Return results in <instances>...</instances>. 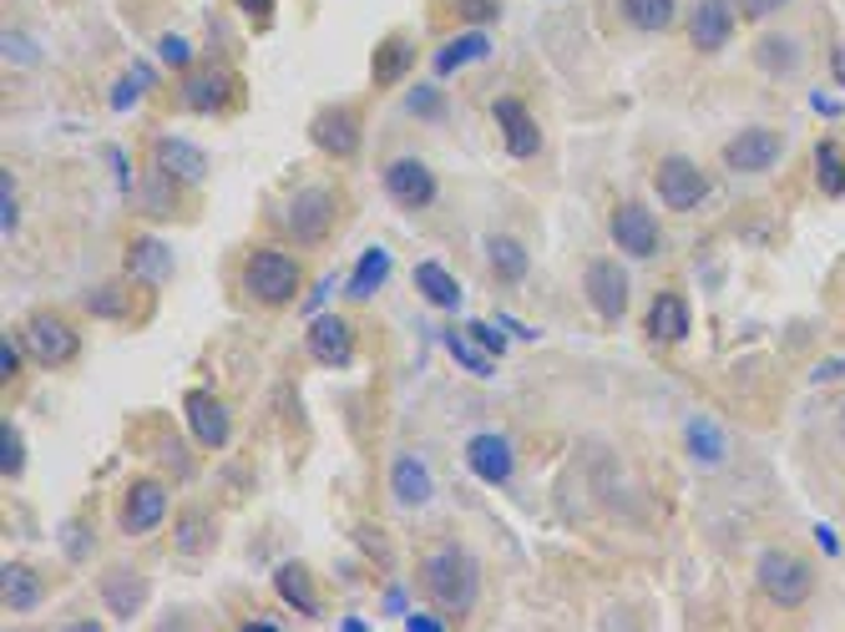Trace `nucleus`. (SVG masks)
Here are the masks:
<instances>
[{
  "label": "nucleus",
  "instance_id": "obj_1",
  "mask_svg": "<svg viewBox=\"0 0 845 632\" xmlns=\"http://www.w3.org/2000/svg\"><path fill=\"white\" fill-rule=\"evenodd\" d=\"M420 582H426V597L450 618H466L476 607V592H482V572L462 546H436L420 567Z\"/></svg>",
  "mask_w": 845,
  "mask_h": 632
},
{
  "label": "nucleus",
  "instance_id": "obj_2",
  "mask_svg": "<svg viewBox=\"0 0 845 632\" xmlns=\"http://www.w3.org/2000/svg\"><path fill=\"white\" fill-rule=\"evenodd\" d=\"M299 279H304V273H299V259L284 249H253L249 263H243V289H249L264 309L294 304Z\"/></svg>",
  "mask_w": 845,
  "mask_h": 632
},
{
  "label": "nucleus",
  "instance_id": "obj_3",
  "mask_svg": "<svg viewBox=\"0 0 845 632\" xmlns=\"http://www.w3.org/2000/svg\"><path fill=\"white\" fill-rule=\"evenodd\" d=\"M755 577H759V592H765L775 607H785V612L805 607L810 592H815L810 562H800L795 552H765L759 556V567H755Z\"/></svg>",
  "mask_w": 845,
  "mask_h": 632
},
{
  "label": "nucleus",
  "instance_id": "obj_4",
  "mask_svg": "<svg viewBox=\"0 0 845 632\" xmlns=\"http://www.w3.org/2000/svg\"><path fill=\"white\" fill-rule=\"evenodd\" d=\"M26 349H31V360L46 364V370H61V364L77 360V349H81V334L67 324L61 314H36L31 324H26Z\"/></svg>",
  "mask_w": 845,
  "mask_h": 632
},
{
  "label": "nucleus",
  "instance_id": "obj_5",
  "mask_svg": "<svg viewBox=\"0 0 845 632\" xmlns=\"http://www.w3.org/2000/svg\"><path fill=\"white\" fill-rule=\"evenodd\" d=\"M279 223H284V233L294 243H319L324 233L334 229V193H324V187H304V193L289 197V207L279 213Z\"/></svg>",
  "mask_w": 845,
  "mask_h": 632
},
{
  "label": "nucleus",
  "instance_id": "obj_6",
  "mask_svg": "<svg viewBox=\"0 0 845 632\" xmlns=\"http://www.w3.org/2000/svg\"><path fill=\"white\" fill-rule=\"evenodd\" d=\"M183 415H187V430H193V440H198L203 450H223V446H229L233 420H229V405H223L213 390H187Z\"/></svg>",
  "mask_w": 845,
  "mask_h": 632
},
{
  "label": "nucleus",
  "instance_id": "obj_7",
  "mask_svg": "<svg viewBox=\"0 0 845 632\" xmlns=\"http://www.w3.org/2000/svg\"><path fill=\"white\" fill-rule=\"evenodd\" d=\"M309 137H314L319 153L330 157H354L360 153V111L354 107H324L314 121H309Z\"/></svg>",
  "mask_w": 845,
  "mask_h": 632
},
{
  "label": "nucleus",
  "instance_id": "obj_8",
  "mask_svg": "<svg viewBox=\"0 0 845 632\" xmlns=\"http://www.w3.org/2000/svg\"><path fill=\"white\" fill-rule=\"evenodd\" d=\"M233 97H239V77L223 71V66H203V71H187L183 81V107L187 111H229Z\"/></svg>",
  "mask_w": 845,
  "mask_h": 632
},
{
  "label": "nucleus",
  "instance_id": "obj_9",
  "mask_svg": "<svg viewBox=\"0 0 845 632\" xmlns=\"http://www.w3.org/2000/svg\"><path fill=\"white\" fill-rule=\"evenodd\" d=\"M385 193L396 197L400 207L420 213V207L436 203V173L426 163H416V157H400V163L385 167Z\"/></svg>",
  "mask_w": 845,
  "mask_h": 632
},
{
  "label": "nucleus",
  "instance_id": "obj_10",
  "mask_svg": "<svg viewBox=\"0 0 845 632\" xmlns=\"http://www.w3.org/2000/svg\"><path fill=\"white\" fill-rule=\"evenodd\" d=\"M703 193H709V177L699 173V163H689V157H669V163H659V197L673 207V213L699 207Z\"/></svg>",
  "mask_w": 845,
  "mask_h": 632
},
{
  "label": "nucleus",
  "instance_id": "obj_11",
  "mask_svg": "<svg viewBox=\"0 0 845 632\" xmlns=\"http://www.w3.org/2000/svg\"><path fill=\"white\" fill-rule=\"evenodd\" d=\"M163 516H167V486L163 480H137V486L127 490V502H122V532L147 536L163 526Z\"/></svg>",
  "mask_w": 845,
  "mask_h": 632
},
{
  "label": "nucleus",
  "instance_id": "obj_12",
  "mask_svg": "<svg viewBox=\"0 0 845 632\" xmlns=\"http://www.w3.org/2000/svg\"><path fill=\"white\" fill-rule=\"evenodd\" d=\"M779 153H785V137H779V132L749 127L725 147V163L735 167V173H765V167L779 163Z\"/></svg>",
  "mask_w": 845,
  "mask_h": 632
},
{
  "label": "nucleus",
  "instance_id": "obj_13",
  "mask_svg": "<svg viewBox=\"0 0 845 632\" xmlns=\"http://www.w3.org/2000/svg\"><path fill=\"white\" fill-rule=\"evenodd\" d=\"M613 243L623 253H633V259H653L659 253V218L638 203H623L613 213Z\"/></svg>",
  "mask_w": 845,
  "mask_h": 632
},
{
  "label": "nucleus",
  "instance_id": "obj_14",
  "mask_svg": "<svg viewBox=\"0 0 845 632\" xmlns=\"http://www.w3.org/2000/svg\"><path fill=\"white\" fill-rule=\"evenodd\" d=\"M309 354H314L319 364H330V370L350 364V360H354V334H350V324H344L340 314H319L314 324H309Z\"/></svg>",
  "mask_w": 845,
  "mask_h": 632
},
{
  "label": "nucleus",
  "instance_id": "obj_15",
  "mask_svg": "<svg viewBox=\"0 0 845 632\" xmlns=\"http://www.w3.org/2000/svg\"><path fill=\"white\" fill-rule=\"evenodd\" d=\"M153 157H157V173L183 183V187H198L203 177H208V157H203L193 143H183V137H163V143L153 147Z\"/></svg>",
  "mask_w": 845,
  "mask_h": 632
},
{
  "label": "nucleus",
  "instance_id": "obj_16",
  "mask_svg": "<svg viewBox=\"0 0 845 632\" xmlns=\"http://www.w3.org/2000/svg\"><path fill=\"white\" fill-rule=\"evenodd\" d=\"M735 31V0H699L689 16V41L699 51H719Z\"/></svg>",
  "mask_w": 845,
  "mask_h": 632
},
{
  "label": "nucleus",
  "instance_id": "obj_17",
  "mask_svg": "<svg viewBox=\"0 0 845 632\" xmlns=\"http://www.w3.org/2000/svg\"><path fill=\"white\" fill-rule=\"evenodd\" d=\"M587 304H593L603 319H623L628 314V279L618 273V263L598 259L593 269H587Z\"/></svg>",
  "mask_w": 845,
  "mask_h": 632
},
{
  "label": "nucleus",
  "instance_id": "obj_18",
  "mask_svg": "<svg viewBox=\"0 0 845 632\" xmlns=\"http://www.w3.org/2000/svg\"><path fill=\"white\" fill-rule=\"evenodd\" d=\"M496 121H502L506 153H512V157H537L542 132H537V121H532V111L522 107V101H516V97H502V101H496Z\"/></svg>",
  "mask_w": 845,
  "mask_h": 632
},
{
  "label": "nucleus",
  "instance_id": "obj_19",
  "mask_svg": "<svg viewBox=\"0 0 845 632\" xmlns=\"http://www.w3.org/2000/svg\"><path fill=\"white\" fill-rule=\"evenodd\" d=\"M466 466L476 470V476L486 480V486H502V480H512V440L506 436H472V446H466Z\"/></svg>",
  "mask_w": 845,
  "mask_h": 632
},
{
  "label": "nucleus",
  "instance_id": "obj_20",
  "mask_svg": "<svg viewBox=\"0 0 845 632\" xmlns=\"http://www.w3.org/2000/svg\"><path fill=\"white\" fill-rule=\"evenodd\" d=\"M101 602H107L111 618L133 622L137 612H143V602H147V582L137 577V572H127V567H111L107 577H101Z\"/></svg>",
  "mask_w": 845,
  "mask_h": 632
},
{
  "label": "nucleus",
  "instance_id": "obj_21",
  "mask_svg": "<svg viewBox=\"0 0 845 632\" xmlns=\"http://www.w3.org/2000/svg\"><path fill=\"white\" fill-rule=\"evenodd\" d=\"M390 490H396L400 506H426L436 496V480H430V466L420 456H400L390 466Z\"/></svg>",
  "mask_w": 845,
  "mask_h": 632
},
{
  "label": "nucleus",
  "instance_id": "obj_22",
  "mask_svg": "<svg viewBox=\"0 0 845 632\" xmlns=\"http://www.w3.org/2000/svg\"><path fill=\"white\" fill-rule=\"evenodd\" d=\"M648 334L659 339V344H679V339H689V304H683L679 294H659L653 299V309H648Z\"/></svg>",
  "mask_w": 845,
  "mask_h": 632
},
{
  "label": "nucleus",
  "instance_id": "obj_23",
  "mask_svg": "<svg viewBox=\"0 0 845 632\" xmlns=\"http://www.w3.org/2000/svg\"><path fill=\"white\" fill-rule=\"evenodd\" d=\"M410 61H416V46H410L406 36H390V41H380V51H375V61H370L375 87H396V81L410 71Z\"/></svg>",
  "mask_w": 845,
  "mask_h": 632
},
{
  "label": "nucleus",
  "instance_id": "obj_24",
  "mask_svg": "<svg viewBox=\"0 0 845 632\" xmlns=\"http://www.w3.org/2000/svg\"><path fill=\"white\" fill-rule=\"evenodd\" d=\"M127 269H133V279H143V284H167V279H173V253L157 239H137L133 253H127Z\"/></svg>",
  "mask_w": 845,
  "mask_h": 632
},
{
  "label": "nucleus",
  "instance_id": "obj_25",
  "mask_svg": "<svg viewBox=\"0 0 845 632\" xmlns=\"http://www.w3.org/2000/svg\"><path fill=\"white\" fill-rule=\"evenodd\" d=\"M274 587H279V597L289 602V607L299 612V618H319V597H314V587H309V572L304 567H279L274 572Z\"/></svg>",
  "mask_w": 845,
  "mask_h": 632
},
{
  "label": "nucleus",
  "instance_id": "obj_26",
  "mask_svg": "<svg viewBox=\"0 0 845 632\" xmlns=\"http://www.w3.org/2000/svg\"><path fill=\"white\" fill-rule=\"evenodd\" d=\"M486 51H492V41H486L482 31L456 36V41H446V46H440V51H436V77H450V71H462V66L482 61Z\"/></svg>",
  "mask_w": 845,
  "mask_h": 632
},
{
  "label": "nucleus",
  "instance_id": "obj_27",
  "mask_svg": "<svg viewBox=\"0 0 845 632\" xmlns=\"http://www.w3.org/2000/svg\"><path fill=\"white\" fill-rule=\"evenodd\" d=\"M0 577H6V582H0V592H6V607H11V612H31L36 602H41V577H36L31 567L11 562Z\"/></svg>",
  "mask_w": 845,
  "mask_h": 632
},
{
  "label": "nucleus",
  "instance_id": "obj_28",
  "mask_svg": "<svg viewBox=\"0 0 845 632\" xmlns=\"http://www.w3.org/2000/svg\"><path fill=\"white\" fill-rule=\"evenodd\" d=\"M416 289L436 309H456V304H462V284H456V279H450L440 263H416Z\"/></svg>",
  "mask_w": 845,
  "mask_h": 632
},
{
  "label": "nucleus",
  "instance_id": "obj_29",
  "mask_svg": "<svg viewBox=\"0 0 845 632\" xmlns=\"http://www.w3.org/2000/svg\"><path fill=\"white\" fill-rule=\"evenodd\" d=\"M390 279V253L385 249H365L360 253V269H354V279H350V299H375V289Z\"/></svg>",
  "mask_w": 845,
  "mask_h": 632
},
{
  "label": "nucleus",
  "instance_id": "obj_30",
  "mask_svg": "<svg viewBox=\"0 0 845 632\" xmlns=\"http://www.w3.org/2000/svg\"><path fill=\"white\" fill-rule=\"evenodd\" d=\"M815 183H820V193H831V197L845 193V147L841 143L815 147Z\"/></svg>",
  "mask_w": 845,
  "mask_h": 632
},
{
  "label": "nucleus",
  "instance_id": "obj_31",
  "mask_svg": "<svg viewBox=\"0 0 845 632\" xmlns=\"http://www.w3.org/2000/svg\"><path fill=\"white\" fill-rule=\"evenodd\" d=\"M623 11L638 31H669L673 26V0H623Z\"/></svg>",
  "mask_w": 845,
  "mask_h": 632
},
{
  "label": "nucleus",
  "instance_id": "obj_32",
  "mask_svg": "<svg viewBox=\"0 0 845 632\" xmlns=\"http://www.w3.org/2000/svg\"><path fill=\"white\" fill-rule=\"evenodd\" d=\"M689 450H693V460H703V466H719L725 460V436L713 430V420H689Z\"/></svg>",
  "mask_w": 845,
  "mask_h": 632
},
{
  "label": "nucleus",
  "instance_id": "obj_33",
  "mask_svg": "<svg viewBox=\"0 0 845 632\" xmlns=\"http://www.w3.org/2000/svg\"><path fill=\"white\" fill-rule=\"evenodd\" d=\"M446 349L456 354V364H466V370L476 375V380H492L496 360H492V349H476L466 334H446Z\"/></svg>",
  "mask_w": 845,
  "mask_h": 632
},
{
  "label": "nucleus",
  "instance_id": "obj_34",
  "mask_svg": "<svg viewBox=\"0 0 845 632\" xmlns=\"http://www.w3.org/2000/svg\"><path fill=\"white\" fill-rule=\"evenodd\" d=\"M486 253H492V269L502 273V279H512V284L527 273V249H522L516 239H492V249Z\"/></svg>",
  "mask_w": 845,
  "mask_h": 632
},
{
  "label": "nucleus",
  "instance_id": "obj_35",
  "mask_svg": "<svg viewBox=\"0 0 845 632\" xmlns=\"http://www.w3.org/2000/svg\"><path fill=\"white\" fill-rule=\"evenodd\" d=\"M208 542H213V522H208V516H203V512H187L183 522H177V552L198 556Z\"/></svg>",
  "mask_w": 845,
  "mask_h": 632
},
{
  "label": "nucleus",
  "instance_id": "obj_36",
  "mask_svg": "<svg viewBox=\"0 0 845 632\" xmlns=\"http://www.w3.org/2000/svg\"><path fill=\"white\" fill-rule=\"evenodd\" d=\"M21 466H26V440H21V430L6 420V430H0V470H6V476H21Z\"/></svg>",
  "mask_w": 845,
  "mask_h": 632
},
{
  "label": "nucleus",
  "instance_id": "obj_37",
  "mask_svg": "<svg viewBox=\"0 0 845 632\" xmlns=\"http://www.w3.org/2000/svg\"><path fill=\"white\" fill-rule=\"evenodd\" d=\"M759 66H765V71H795V66H800L795 41H759Z\"/></svg>",
  "mask_w": 845,
  "mask_h": 632
},
{
  "label": "nucleus",
  "instance_id": "obj_38",
  "mask_svg": "<svg viewBox=\"0 0 845 632\" xmlns=\"http://www.w3.org/2000/svg\"><path fill=\"white\" fill-rule=\"evenodd\" d=\"M147 87H153V77H147L143 66H137L133 77H122V81H117V91H111V107H117V111L137 107V101H143V91H147Z\"/></svg>",
  "mask_w": 845,
  "mask_h": 632
},
{
  "label": "nucleus",
  "instance_id": "obj_39",
  "mask_svg": "<svg viewBox=\"0 0 845 632\" xmlns=\"http://www.w3.org/2000/svg\"><path fill=\"white\" fill-rule=\"evenodd\" d=\"M16 223H21V207H16V183H11V173H0V229H6V239L16 233Z\"/></svg>",
  "mask_w": 845,
  "mask_h": 632
},
{
  "label": "nucleus",
  "instance_id": "obj_40",
  "mask_svg": "<svg viewBox=\"0 0 845 632\" xmlns=\"http://www.w3.org/2000/svg\"><path fill=\"white\" fill-rule=\"evenodd\" d=\"M87 309L117 319V314H127V299H122V289H97V294H87Z\"/></svg>",
  "mask_w": 845,
  "mask_h": 632
},
{
  "label": "nucleus",
  "instance_id": "obj_41",
  "mask_svg": "<svg viewBox=\"0 0 845 632\" xmlns=\"http://www.w3.org/2000/svg\"><path fill=\"white\" fill-rule=\"evenodd\" d=\"M456 16H466V21H496L502 0H456Z\"/></svg>",
  "mask_w": 845,
  "mask_h": 632
},
{
  "label": "nucleus",
  "instance_id": "obj_42",
  "mask_svg": "<svg viewBox=\"0 0 845 632\" xmlns=\"http://www.w3.org/2000/svg\"><path fill=\"white\" fill-rule=\"evenodd\" d=\"M790 0H735V11L745 16V21H765V16H775V11H785Z\"/></svg>",
  "mask_w": 845,
  "mask_h": 632
},
{
  "label": "nucleus",
  "instance_id": "obj_43",
  "mask_svg": "<svg viewBox=\"0 0 845 632\" xmlns=\"http://www.w3.org/2000/svg\"><path fill=\"white\" fill-rule=\"evenodd\" d=\"M466 334H472L482 349H492V354H502V349H506V334H496V324H486V319H476V324H466Z\"/></svg>",
  "mask_w": 845,
  "mask_h": 632
},
{
  "label": "nucleus",
  "instance_id": "obj_44",
  "mask_svg": "<svg viewBox=\"0 0 845 632\" xmlns=\"http://www.w3.org/2000/svg\"><path fill=\"white\" fill-rule=\"evenodd\" d=\"M157 51H163L167 66H187V61H193V46H187L183 36H163V46H157Z\"/></svg>",
  "mask_w": 845,
  "mask_h": 632
},
{
  "label": "nucleus",
  "instance_id": "obj_45",
  "mask_svg": "<svg viewBox=\"0 0 845 632\" xmlns=\"http://www.w3.org/2000/svg\"><path fill=\"white\" fill-rule=\"evenodd\" d=\"M0 375H6V380H16V375H21V349H16L11 339L0 344Z\"/></svg>",
  "mask_w": 845,
  "mask_h": 632
},
{
  "label": "nucleus",
  "instance_id": "obj_46",
  "mask_svg": "<svg viewBox=\"0 0 845 632\" xmlns=\"http://www.w3.org/2000/svg\"><path fill=\"white\" fill-rule=\"evenodd\" d=\"M6 61H36V51H31V41L26 36H6Z\"/></svg>",
  "mask_w": 845,
  "mask_h": 632
},
{
  "label": "nucleus",
  "instance_id": "obj_47",
  "mask_svg": "<svg viewBox=\"0 0 845 632\" xmlns=\"http://www.w3.org/2000/svg\"><path fill=\"white\" fill-rule=\"evenodd\" d=\"M835 380H845V360H825V364H815V385H835Z\"/></svg>",
  "mask_w": 845,
  "mask_h": 632
},
{
  "label": "nucleus",
  "instance_id": "obj_48",
  "mask_svg": "<svg viewBox=\"0 0 845 632\" xmlns=\"http://www.w3.org/2000/svg\"><path fill=\"white\" fill-rule=\"evenodd\" d=\"M406 628H410V632H446V622H440V618H426V612H410Z\"/></svg>",
  "mask_w": 845,
  "mask_h": 632
},
{
  "label": "nucleus",
  "instance_id": "obj_49",
  "mask_svg": "<svg viewBox=\"0 0 845 632\" xmlns=\"http://www.w3.org/2000/svg\"><path fill=\"white\" fill-rule=\"evenodd\" d=\"M831 71H835V81H841V87H845V41L831 51Z\"/></svg>",
  "mask_w": 845,
  "mask_h": 632
},
{
  "label": "nucleus",
  "instance_id": "obj_50",
  "mask_svg": "<svg viewBox=\"0 0 845 632\" xmlns=\"http://www.w3.org/2000/svg\"><path fill=\"white\" fill-rule=\"evenodd\" d=\"M239 6H243L249 16H269V11H274V0H239Z\"/></svg>",
  "mask_w": 845,
  "mask_h": 632
}]
</instances>
